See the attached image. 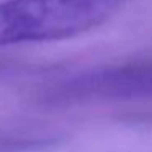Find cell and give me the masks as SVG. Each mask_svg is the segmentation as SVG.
Returning a JSON list of instances; mask_svg holds the SVG:
<instances>
[{
    "mask_svg": "<svg viewBox=\"0 0 152 152\" xmlns=\"http://www.w3.org/2000/svg\"><path fill=\"white\" fill-rule=\"evenodd\" d=\"M128 0H2L0 48L51 43L85 34L110 21Z\"/></svg>",
    "mask_w": 152,
    "mask_h": 152,
    "instance_id": "6da1fadb",
    "label": "cell"
},
{
    "mask_svg": "<svg viewBox=\"0 0 152 152\" xmlns=\"http://www.w3.org/2000/svg\"><path fill=\"white\" fill-rule=\"evenodd\" d=\"M53 96L57 102L152 98V56L108 66L66 80Z\"/></svg>",
    "mask_w": 152,
    "mask_h": 152,
    "instance_id": "7a4b0ae2",
    "label": "cell"
},
{
    "mask_svg": "<svg viewBox=\"0 0 152 152\" xmlns=\"http://www.w3.org/2000/svg\"><path fill=\"white\" fill-rule=\"evenodd\" d=\"M49 142L43 139L13 137V136H0V152H31L39 151Z\"/></svg>",
    "mask_w": 152,
    "mask_h": 152,
    "instance_id": "3957f363",
    "label": "cell"
}]
</instances>
